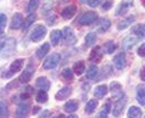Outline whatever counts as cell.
Returning <instances> with one entry per match:
<instances>
[{"label": "cell", "instance_id": "1", "mask_svg": "<svg viewBox=\"0 0 145 118\" xmlns=\"http://www.w3.org/2000/svg\"><path fill=\"white\" fill-rule=\"evenodd\" d=\"M16 49V39L8 38L3 43V45L0 46V56L1 57H8L11 56L13 51Z\"/></svg>", "mask_w": 145, "mask_h": 118}, {"label": "cell", "instance_id": "2", "mask_svg": "<svg viewBox=\"0 0 145 118\" xmlns=\"http://www.w3.org/2000/svg\"><path fill=\"white\" fill-rule=\"evenodd\" d=\"M46 33H47V30L44 26H41V25L35 26L34 29L31 30V33H30V40L31 42H40L41 39L45 38Z\"/></svg>", "mask_w": 145, "mask_h": 118}, {"label": "cell", "instance_id": "3", "mask_svg": "<svg viewBox=\"0 0 145 118\" xmlns=\"http://www.w3.org/2000/svg\"><path fill=\"white\" fill-rule=\"evenodd\" d=\"M59 60H61V55H59V54H52V55H50L46 60L44 61L42 68L44 70H53L54 67H57Z\"/></svg>", "mask_w": 145, "mask_h": 118}, {"label": "cell", "instance_id": "4", "mask_svg": "<svg viewBox=\"0 0 145 118\" xmlns=\"http://www.w3.org/2000/svg\"><path fill=\"white\" fill-rule=\"evenodd\" d=\"M97 17H98L97 13L93 12V11L85 12L79 17V25H81V26H89L97 20Z\"/></svg>", "mask_w": 145, "mask_h": 118}, {"label": "cell", "instance_id": "5", "mask_svg": "<svg viewBox=\"0 0 145 118\" xmlns=\"http://www.w3.org/2000/svg\"><path fill=\"white\" fill-rule=\"evenodd\" d=\"M34 72H35L34 65L33 63H28L27 67L24 68V71H23V73L20 76V82L21 83H28V82L31 79V77H33Z\"/></svg>", "mask_w": 145, "mask_h": 118}, {"label": "cell", "instance_id": "6", "mask_svg": "<svg viewBox=\"0 0 145 118\" xmlns=\"http://www.w3.org/2000/svg\"><path fill=\"white\" fill-rule=\"evenodd\" d=\"M62 37L64 39V43L67 45H72V44L76 43V37H75L74 32H72L71 28H69V27H65V28L63 29Z\"/></svg>", "mask_w": 145, "mask_h": 118}, {"label": "cell", "instance_id": "7", "mask_svg": "<svg viewBox=\"0 0 145 118\" xmlns=\"http://www.w3.org/2000/svg\"><path fill=\"white\" fill-rule=\"evenodd\" d=\"M29 110H30V106L28 102L20 103L16 110L15 118H27V116H28V113H29Z\"/></svg>", "mask_w": 145, "mask_h": 118}, {"label": "cell", "instance_id": "8", "mask_svg": "<svg viewBox=\"0 0 145 118\" xmlns=\"http://www.w3.org/2000/svg\"><path fill=\"white\" fill-rule=\"evenodd\" d=\"M126 102H127V99H126L125 95H123L122 97L117 99V101H116L115 106H114V110H112V115H114L115 117L121 116L122 110H123V107H125V105H126Z\"/></svg>", "mask_w": 145, "mask_h": 118}, {"label": "cell", "instance_id": "9", "mask_svg": "<svg viewBox=\"0 0 145 118\" xmlns=\"http://www.w3.org/2000/svg\"><path fill=\"white\" fill-rule=\"evenodd\" d=\"M110 91H111V95L115 99H120V97L123 96L122 87H121L120 83H117V82H112V83L110 84Z\"/></svg>", "mask_w": 145, "mask_h": 118}, {"label": "cell", "instance_id": "10", "mask_svg": "<svg viewBox=\"0 0 145 118\" xmlns=\"http://www.w3.org/2000/svg\"><path fill=\"white\" fill-rule=\"evenodd\" d=\"M114 65L117 70H123L126 66V55L125 52H119L114 57Z\"/></svg>", "mask_w": 145, "mask_h": 118}, {"label": "cell", "instance_id": "11", "mask_svg": "<svg viewBox=\"0 0 145 118\" xmlns=\"http://www.w3.org/2000/svg\"><path fill=\"white\" fill-rule=\"evenodd\" d=\"M75 12H76V6L75 5H69V6L63 9L61 15L64 20H70V19H72V16L75 15Z\"/></svg>", "mask_w": 145, "mask_h": 118}, {"label": "cell", "instance_id": "12", "mask_svg": "<svg viewBox=\"0 0 145 118\" xmlns=\"http://www.w3.org/2000/svg\"><path fill=\"white\" fill-rule=\"evenodd\" d=\"M23 26V16L21 13H15L12 17V22H11V29H20Z\"/></svg>", "mask_w": 145, "mask_h": 118}, {"label": "cell", "instance_id": "13", "mask_svg": "<svg viewBox=\"0 0 145 118\" xmlns=\"http://www.w3.org/2000/svg\"><path fill=\"white\" fill-rule=\"evenodd\" d=\"M23 65H24L23 58H17V60H15L10 65V74L16 73V72H20L22 68H23Z\"/></svg>", "mask_w": 145, "mask_h": 118}, {"label": "cell", "instance_id": "14", "mask_svg": "<svg viewBox=\"0 0 145 118\" xmlns=\"http://www.w3.org/2000/svg\"><path fill=\"white\" fill-rule=\"evenodd\" d=\"M36 87L46 91V90H48L50 87H51V83H50V80L46 77H39V78L36 79Z\"/></svg>", "mask_w": 145, "mask_h": 118}, {"label": "cell", "instance_id": "15", "mask_svg": "<svg viewBox=\"0 0 145 118\" xmlns=\"http://www.w3.org/2000/svg\"><path fill=\"white\" fill-rule=\"evenodd\" d=\"M102 57H103L102 49L99 46H96L92 50V51H91V54H89V60L93 61V62H99L102 60Z\"/></svg>", "mask_w": 145, "mask_h": 118}, {"label": "cell", "instance_id": "16", "mask_svg": "<svg viewBox=\"0 0 145 118\" xmlns=\"http://www.w3.org/2000/svg\"><path fill=\"white\" fill-rule=\"evenodd\" d=\"M132 32L137 35V38L139 39H144L145 38V25H135L133 28H132Z\"/></svg>", "mask_w": 145, "mask_h": 118}, {"label": "cell", "instance_id": "17", "mask_svg": "<svg viewBox=\"0 0 145 118\" xmlns=\"http://www.w3.org/2000/svg\"><path fill=\"white\" fill-rule=\"evenodd\" d=\"M70 94H71V88L70 87H64L56 94V99L57 100H64L67 97H69Z\"/></svg>", "mask_w": 145, "mask_h": 118}, {"label": "cell", "instance_id": "18", "mask_svg": "<svg viewBox=\"0 0 145 118\" xmlns=\"http://www.w3.org/2000/svg\"><path fill=\"white\" fill-rule=\"evenodd\" d=\"M48 51H50V44L44 43L38 49V51H36V56H38V58H44L48 54Z\"/></svg>", "mask_w": 145, "mask_h": 118}, {"label": "cell", "instance_id": "19", "mask_svg": "<svg viewBox=\"0 0 145 118\" xmlns=\"http://www.w3.org/2000/svg\"><path fill=\"white\" fill-rule=\"evenodd\" d=\"M137 100L142 106H145V87L139 85L137 89Z\"/></svg>", "mask_w": 145, "mask_h": 118}, {"label": "cell", "instance_id": "20", "mask_svg": "<svg viewBox=\"0 0 145 118\" xmlns=\"http://www.w3.org/2000/svg\"><path fill=\"white\" fill-rule=\"evenodd\" d=\"M106 93H108V87L106 85H98V87L94 89V96H96L97 99H102V97H104L106 95Z\"/></svg>", "mask_w": 145, "mask_h": 118}, {"label": "cell", "instance_id": "21", "mask_svg": "<svg viewBox=\"0 0 145 118\" xmlns=\"http://www.w3.org/2000/svg\"><path fill=\"white\" fill-rule=\"evenodd\" d=\"M78 108H79V102L76 101V100H70V101H68L64 105V110L69 113L75 112Z\"/></svg>", "mask_w": 145, "mask_h": 118}, {"label": "cell", "instance_id": "22", "mask_svg": "<svg viewBox=\"0 0 145 118\" xmlns=\"http://www.w3.org/2000/svg\"><path fill=\"white\" fill-rule=\"evenodd\" d=\"M135 43H137V38L132 37V35H128V37H126L123 39V42H122V46L128 50V49H131L132 46H134Z\"/></svg>", "mask_w": 145, "mask_h": 118}, {"label": "cell", "instance_id": "23", "mask_svg": "<svg viewBox=\"0 0 145 118\" xmlns=\"http://www.w3.org/2000/svg\"><path fill=\"white\" fill-rule=\"evenodd\" d=\"M142 115H143L142 110H140L139 107H137V106H132L128 110V113H127L128 118H140Z\"/></svg>", "mask_w": 145, "mask_h": 118}, {"label": "cell", "instance_id": "24", "mask_svg": "<svg viewBox=\"0 0 145 118\" xmlns=\"http://www.w3.org/2000/svg\"><path fill=\"white\" fill-rule=\"evenodd\" d=\"M134 20H135V17L134 16H129V17H127L126 20H123V21H121L119 25H117V29L119 30H122V29H125V28H127L131 23H133L134 22Z\"/></svg>", "mask_w": 145, "mask_h": 118}, {"label": "cell", "instance_id": "25", "mask_svg": "<svg viewBox=\"0 0 145 118\" xmlns=\"http://www.w3.org/2000/svg\"><path fill=\"white\" fill-rule=\"evenodd\" d=\"M97 42V34L94 32H89L85 38V44L86 46H92V45Z\"/></svg>", "mask_w": 145, "mask_h": 118}, {"label": "cell", "instance_id": "26", "mask_svg": "<svg viewBox=\"0 0 145 118\" xmlns=\"http://www.w3.org/2000/svg\"><path fill=\"white\" fill-rule=\"evenodd\" d=\"M116 48H117V45H116V43L112 42V40H109V42L104 43V45H103V50H104V51H105L106 54L114 52L115 50H116Z\"/></svg>", "mask_w": 145, "mask_h": 118}, {"label": "cell", "instance_id": "27", "mask_svg": "<svg viewBox=\"0 0 145 118\" xmlns=\"http://www.w3.org/2000/svg\"><path fill=\"white\" fill-rule=\"evenodd\" d=\"M98 106V101L97 100H89V101L86 103V107H85V112L91 115L92 112H94V110L97 108Z\"/></svg>", "mask_w": 145, "mask_h": 118}, {"label": "cell", "instance_id": "28", "mask_svg": "<svg viewBox=\"0 0 145 118\" xmlns=\"http://www.w3.org/2000/svg\"><path fill=\"white\" fill-rule=\"evenodd\" d=\"M131 6V3L129 1H123V3H121L120 4V6L117 7V10L115 12V15L116 16H120V15H123V13H126V11L129 9Z\"/></svg>", "mask_w": 145, "mask_h": 118}, {"label": "cell", "instance_id": "29", "mask_svg": "<svg viewBox=\"0 0 145 118\" xmlns=\"http://www.w3.org/2000/svg\"><path fill=\"white\" fill-rule=\"evenodd\" d=\"M62 39V30L59 29H54L51 32V42L53 45H57L59 43V40Z\"/></svg>", "mask_w": 145, "mask_h": 118}, {"label": "cell", "instance_id": "30", "mask_svg": "<svg viewBox=\"0 0 145 118\" xmlns=\"http://www.w3.org/2000/svg\"><path fill=\"white\" fill-rule=\"evenodd\" d=\"M110 21L108 19H102L101 22H99V26H98V30L101 32V33H104V32H106L109 28H110Z\"/></svg>", "mask_w": 145, "mask_h": 118}, {"label": "cell", "instance_id": "31", "mask_svg": "<svg viewBox=\"0 0 145 118\" xmlns=\"http://www.w3.org/2000/svg\"><path fill=\"white\" fill-rule=\"evenodd\" d=\"M8 106L5 101H0V118H7L8 117Z\"/></svg>", "mask_w": 145, "mask_h": 118}, {"label": "cell", "instance_id": "32", "mask_svg": "<svg viewBox=\"0 0 145 118\" xmlns=\"http://www.w3.org/2000/svg\"><path fill=\"white\" fill-rule=\"evenodd\" d=\"M47 100H48V95L45 90L38 91V94H36V101L40 103H44V102H47Z\"/></svg>", "mask_w": 145, "mask_h": 118}, {"label": "cell", "instance_id": "33", "mask_svg": "<svg viewBox=\"0 0 145 118\" xmlns=\"http://www.w3.org/2000/svg\"><path fill=\"white\" fill-rule=\"evenodd\" d=\"M74 72H75V74L81 76L85 72V63L82 61L76 62L75 65H74Z\"/></svg>", "mask_w": 145, "mask_h": 118}, {"label": "cell", "instance_id": "34", "mask_svg": "<svg viewBox=\"0 0 145 118\" xmlns=\"http://www.w3.org/2000/svg\"><path fill=\"white\" fill-rule=\"evenodd\" d=\"M109 112H110V102L105 103V106L103 107V110L98 113L97 118H106V117H108V115H109Z\"/></svg>", "mask_w": 145, "mask_h": 118}, {"label": "cell", "instance_id": "35", "mask_svg": "<svg viewBox=\"0 0 145 118\" xmlns=\"http://www.w3.org/2000/svg\"><path fill=\"white\" fill-rule=\"evenodd\" d=\"M39 6V0H30L28 4V7H27V11L29 13H33Z\"/></svg>", "mask_w": 145, "mask_h": 118}, {"label": "cell", "instance_id": "36", "mask_svg": "<svg viewBox=\"0 0 145 118\" xmlns=\"http://www.w3.org/2000/svg\"><path fill=\"white\" fill-rule=\"evenodd\" d=\"M97 72H98V68H97V66H91L87 70V73H86V76H87V78L88 79H93L94 77L97 76Z\"/></svg>", "mask_w": 145, "mask_h": 118}, {"label": "cell", "instance_id": "37", "mask_svg": "<svg viewBox=\"0 0 145 118\" xmlns=\"http://www.w3.org/2000/svg\"><path fill=\"white\" fill-rule=\"evenodd\" d=\"M62 77L67 80H72L74 79V74H72V71L70 68H65L62 71Z\"/></svg>", "mask_w": 145, "mask_h": 118}, {"label": "cell", "instance_id": "38", "mask_svg": "<svg viewBox=\"0 0 145 118\" xmlns=\"http://www.w3.org/2000/svg\"><path fill=\"white\" fill-rule=\"evenodd\" d=\"M35 20H36V16L33 15V13H30V15L27 17L25 21H24V29H28L29 27H30V25H33V23H34V21H35Z\"/></svg>", "mask_w": 145, "mask_h": 118}, {"label": "cell", "instance_id": "39", "mask_svg": "<svg viewBox=\"0 0 145 118\" xmlns=\"http://www.w3.org/2000/svg\"><path fill=\"white\" fill-rule=\"evenodd\" d=\"M6 22H7L6 16L4 15V13H0V34H1L3 32H4V29H5Z\"/></svg>", "mask_w": 145, "mask_h": 118}, {"label": "cell", "instance_id": "40", "mask_svg": "<svg viewBox=\"0 0 145 118\" xmlns=\"http://www.w3.org/2000/svg\"><path fill=\"white\" fill-rule=\"evenodd\" d=\"M103 0H87V5L89 7H97L102 4Z\"/></svg>", "mask_w": 145, "mask_h": 118}, {"label": "cell", "instance_id": "41", "mask_svg": "<svg viewBox=\"0 0 145 118\" xmlns=\"http://www.w3.org/2000/svg\"><path fill=\"white\" fill-rule=\"evenodd\" d=\"M138 55L142 57H145V43L143 45H140V48L138 49Z\"/></svg>", "mask_w": 145, "mask_h": 118}, {"label": "cell", "instance_id": "42", "mask_svg": "<svg viewBox=\"0 0 145 118\" xmlns=\"http://www.w3.org/2000/svg\"><path fill=\"white\" fill-rule=\"evenodd\" d=\"M112 6V1H106L105 4H103V10H109V9H110Z\"/></svg>", "mask_w": 145, "mask_h": 118}, {"label": "cell", "instance_id": "43", "mask_svg": "<svg viewBox=\"0 0 145 118\" xmlns=\"http://www.w3.org/2000/svg\"><path fill=\"white\" fill-rule=\"evenodd\" d=\"M51 117V112L50 111H44L41 115H40V118H50Z\"/></svg>", "mask_w": 145, "mask_h": 118}, {"label": "cell", "instance_id": "44", "mask_svg": "<svg viewBox=\"0 0 145 118\" xmlns=\"http://www.w3.org/2000/svg\"><path fill=\"white\" fill-rule=\"evenodd\" d=\"M56 22H57V17H56V16H51V17H50V19L47 20V23H48V25H53V23H56Z\"/></svg>", "mask_w": 145, "mask_h": 118}, {"label": "cell", "instance_id": "45", "mask_svg": "<svg viewBox=\"0 0 145 118\" xmlns=\"http://www.w3.org/2000/svg\"><path fill=\"white\" fill-rule=\"evenodd\" d=\"M140 79L145 82V67H144L142 71H140Z\"/></svg>", "mask_w": 145, "mask_h": 118}, {"label": "cell", "instance_id": "46", "mask_svg": "<svg viewBox=\"0 0 145 118\" xmlns=\"http://www.w3.org/2000/svg\"><path fill=\"white\" fill-rule=\"evenodd\" d=\"M39 111H40V107H38V106L33 108V113H34V115H35V113H38Z\"/></svg>", "mask_w": 145, "mask_h": 118}, {"label": "cell", "instance_id": "47", "mask_svg": "<svg viewBox=\"0 0 145 118\" xmlns=\"http://www.w3.org/2000/svg\"><path fill=\"white\" fill-rule=\"evenodd\" d=\"M53 118H65V117H64V115H58V116L53 117Z\"/></svg>", "mask_w": 145, "mask_h": 118}, {"label": "cell", "instance_id": "48", "mask_svg": "<svg viewBox=\"0 0 145 118\" xmlns=\"http://www.w3.org/2000/svg\"><path fill=\"white\" fill-rule=\"evenodd\" d=\"M68 118H78V116H75V115H70Z\"/></svg>", "mask_w": 145, "mask_h": 118}, {"label": "cell", "instance_id": "49", "mask_svg": "<svg viewBox=\"0 0 145 118\" xmlns=\"http://www.w3.org/2000/svg\"><path fill=\"white\" fill-rule=\"evenodd\" d=\"M140 1H142V4H143L144 6H145V0H140Z\"/></svg>", "mask_w": 145, "mask_h": 118}]
</instances>
